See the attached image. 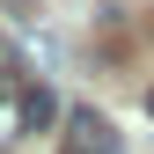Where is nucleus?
Instances as JSON below:
<instances>
[{
	"label": "nucleus",
	"mask_w": 154,
	"mask_h": 154,
	"mask_svg": "<svg viewBox=\"0 0 154 154\" xmlns=\"http://www.w3.org/2000/svg\"><path fill=\"white\" fill-rule=\"evenodd\" d=\"M59 154H118V132L95 103H73L66 110V132H59Z\"/></svg>",
	"instance_id": "f257e3e1"
},
{
	"label": "nucleus",
	"mask_w": 154,
	"mask_h": 154,
	"mask_svg": "<svg viewBox=\"0 0 154 154\" xmlns=\"http://www.w3.org/2000/svg\"><path fill=\"white\" fill-rule=\"evenodd\" d=\"M44 125H59V103H51V88H29L22 95V132H44Z\"/></svg>",
	"instance_id": "f03ea898"
},
{
	"label": "nucleus",
	"mask_w": 154,
	"mask_h": 154,
	"mask_svg": "<svg viewBox=\"0 0 154 154\" xmlns=\"http://www.w3.org/2000/svg\"><path fill=\"white\" fill-rule=\"evenodd\" d=\"M15 132H22V103H8V95H0V147H8Z\"/></svg>",
	"instance_id": "7ed1b4c3"
},
{
	"label": "nucleus",
	"mask_w": 154,
	"mask_h": 154,
	"mask_svg": "<svg viewBox=\"0 0 154 154\" xmlns=\"http://www.w3.org/2000/svg\"><path fill=\"white\" fill-rule=\"evenodd\" d=\"M0 73H15V44H8V37H0Z\"/></svg>",
	"instance_id": "20e7f679"
},
{
	"label": "nucleus",
	"mask_w": 154,
	"mask_h": 154,
	"mask_svg": "<svg viewBox=\"0 0 154 154\" xmlns=\"http://www.w3.org/2000/svg\"><path fill=\"white\" fill-rule=\"evenodd\" d=\"M147 118H154V88H147Z\"/></svg>",
	"instance_id": "39448f33"
}]
</instances>
